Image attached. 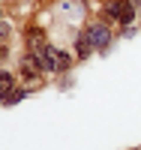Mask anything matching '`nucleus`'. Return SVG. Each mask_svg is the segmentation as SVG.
<instances>
[{
    "label": "nucleus",
    "mask_w": 141,
    "mask_h": 150,
    "mask_svg": "<svg viewBox=\"0 0 141 150\" xmlns=\"http://www.w3.org/2000/svg\"><path fill=\"white\" fill-rule=\"evenodd\" d=\"M108 15L111 18H117V24H123V27H129V24L138 18V12L132 6V0H108Z\"/></svg>",
    "instance_id": "obj_1"
},
{
    "label": "nucleus",
    "mask_w": 141,
    "mask_h": 150,
    "mask_svg": "<svg viewBox=\"0 0 141 150\" xmlns=\"http://www.w3.org/2000/svg\"><path fill=\"white\" fill-rule=\"evenodd\" d=\"M87 42H90V48H96V51H108V45H111V30H108V24L105 21H93L90 27H87Z\"/></svg>",
    "instance_id": "obj_2"
},
{
    "label": "nucleus",
    "mask_w": 141,
    "mask_h": 150,
    "mask_svg": "<svg viewBox=\"0 0 141 150\" xmlns=\"http://www.w3.org/2000/svg\"><path fill=\"white\" fill-rule=\"evenodd\" d=\"M27 48H30V54H36V57H39L45 48H48L45 33H42V30H27Z\"/></svg>",
    "instance_id": "obj_3"
},
{
    "label": "nucleus",
    "mask_w": 141,
    "mask_h": 150,
    "mask_svg": "<svg viewBox=\"0 0 141 150\" xmlns=\"http://www.w3.org/2000/svg\"><path fill=\"white\" fill-rule=\"evenodd\" d=\"M21 72H27V75H39V72H42V66H39V57L27 51V54L21 57Z\"/></svg>",
    "instance_id": "obj_4"
},
{
    "label": "nucleus",
    "mask_w": 141,
    "mask_h": 150,
    "mask_svg": "<svg viewBox=\"0 0 141 150\" xmlns=\"http://www.w3.org/2000/svg\"><path fill=\"white\" fill-rule=\"evenodd\" d=\"M12 90H15V81H12L9 72H0V99H6Z\"/></svg>",
    "instance_id": "obj_5"
},
{
    "label": "nucleus",
    "mask_w": 141,
    "mask_h": 150,
    "mask_svg": "<svg viewBox=\"0 0 141 150\" xmlns=\"http://www.w3.org/2000/svg\"><path fill=\"white\" fill-rule=\"evenodd\" d=\"M78 57H90V42H87V36H78Z\"/></svg>",
    "instance_id": "obj_6"
},
{
    "label": "nucleus",
    "mask_w": 141,
    "mask_h": 150,
    "mask_svg": "<svg viewBox=\"0 0 141 150\" xmlns=\"http://www.w3.org/2000/svg\"><path fill=\"white\" fill-rule=\"evenodd\" d=\"M18 99H24V90H12V93L6 96V102L12 105V102H18Z\"/></svg>",
    "instance_id": "obj_7"
},
{
    "label": "nucleus",
    "mask_w": 141,
    "mask_h": 150,
    "mask_svg": "<svg viewBox=\"0 0 141 150\" xmlns=\"http://www.w3.org/2000/svg\"><path fill=\"white\" fill-rule=\"evenodd\" d=\"M132 6H135V12L141 15V0H132Z\"/></svg>",
    "instance_id": "obj_8"
},
{
    "label": "nucleus",
    "mask_w": 141,
    "mask_h": 150,
    "mask_svg": "<svg viewBox=\"0 0 141 150\" xmlns=\"http://www.w3.org/2000/svg\"><path fill=\"white\" fill-rule=\"evenodd\" d=\"M3 54H6V48H3V45H0V60H3Z\"/></svg>",
    "instance_id": "obj_9"
},
{
    "label": "nucleus",
    "mask_w": 141,
    "mask_h": 150,
    "mask_svg": "<svg viewBox=\"0 0 141 150\" xmlns=\"http://www.w3.org/2000/svg\"><path fill=\"white\" fill-rule=\"evenodd\" d=\"M0 21H3V18H0Z\"/></svg>",
    "instance_id": "obj_10"
}]
</instances>
